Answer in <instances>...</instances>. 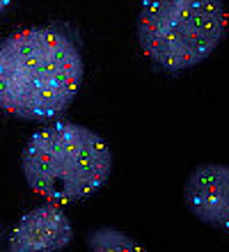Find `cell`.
Here are the masks:
<instances>
[{
  "instance_id": "1",
  "label": "cell",
  "mask_w": 229,
  "mask_h": 252,
  "mask_svg": "<svg viewBox=\"0 0 229 252\" xmlns=\"http://www.w3.org/2000/svg\"><path fill=\"white\" fill-rule=\"evenodd\" d=\"M83 76L80 44L66 28L34 26L0 41V110L19 120L62 117Z\"/></svg>"
},
{
  "instance_id": "2",
  "label": "cell",
  "mask_w": 229,
  "mask_h": 252,
  "mask_svg": "<svg viewBox=\"0 0 229 252\" xmlns=\"http://www.w3.org/2000/svg\"><path fill=\"white\" fill-rule=\"evenodd\" d=\"M21 170L37 195L69 204L94 195L112 174V152L97 131L69 120H53L30 135Z\"/></svg>"
},
{
  "instance_id": "3",
  "label": "cell",
  "mask_w": 229,
  "mask_h": 252,
  "mask_svg": "<svg viewBox=\"0 0 229 252\" xmlns=\"http://www.w3.org/2000/svg\"><path fill=\"white\" fill-rule=\"evenodd\" d=\"M229 30L225 0H144L137 41L161 71L179 73L202 64Z\"/></svg>"
},
{
  "instance_id": "4",
  "label": "cell",
  "mask_w": 229,
  "mask_h": 252,
  "mask_svg": "<svg viewBox=\"0 0 229 252\" xmlns=\"http://www.w3.org/2000/svg\"><path fill=\"white\" fill-rule=\"evenodd\" d=\"M183 202L202 225L229 232V165L202 163L183 184Z\"/></svg>"
},
{
  "instance_id": "5",
  "label": "cell",
  "mask_w": 229,
  "mask_h": 252,
  "mask_svg": "<svg viewBox=\"0 0 229 252\" xmlns=\"http://www.w3.org/2000/svg\"><path fill=\"white\" fill-rule=\"evenodd\" d=\"M73 241V225L58 202L34 206L16 222L9 236L12 252H58Z\"/></svg>"
},
{
  "instance_id": "6",
  "label": "cell",
  "mask_w": 229,
  "mask_h": 252,
  "mask_svg": "<svg viewBox=\"0 0 229 252\" xmlns=\"http://www.w3.org/2000/svg\"><path fill=\"white\" fill-rule=\"evenodd\" d=\"M87 248L97 252L105 250H140V243L133 241L129 234L119 232L115 227H98L87 234Z\"/></svg>"
},
{
  "instance_id": "7",
  "label": "cell",
  "mask_w": 229,
  "mask_h": 252,
  "mask_svg": "<svg viewBox=\"0 0 229 252\" xmlns=\"http://www.w3.org/2000/svg\"><path fill=\"white\" fill-rule=\"evenodd\" d=\"M9 5H12V0H0V14L5 12V9H7Z\"/></svg>"
}]
</instances>
